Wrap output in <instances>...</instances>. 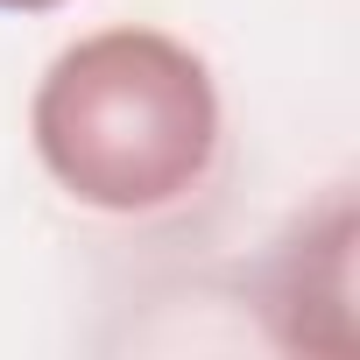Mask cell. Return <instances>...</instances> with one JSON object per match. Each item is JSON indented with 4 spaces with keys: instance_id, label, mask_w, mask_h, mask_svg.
Wrapping results in <instances>:
<instances>
[{
    "instance_id": "obj_2",
    "label": "cell",
    "mask_w": 360,
    "mask_h": 360,
    "mask_svg": "<svg viewBox=\"0 0 360 360\" xmlns=\"http://www.w3.org/2000/svg\"><path fill=\"white\" fill-rule=\"evenodd\" d=\"M8 15H43V8H64V0H0Z\"/></svg>"
},
{
    "instance_id": "obj_1",
    "label": "cell",
    "mask_w": 360,
    "mask_h": 360,
    "mask_svg": "<svg viewBox=\"0 0 360 360\" xmlns=\"http://www.w3.org/2000/svg\"><path fill=\"white\" fill-rule=\"evenodd\" d=\"M36 155L92 212H162L205 184L219 155V92L198 50L162 29L78 36L36 85Z\"/></svg>"
}]
</instances>
